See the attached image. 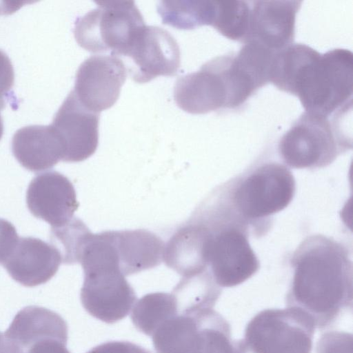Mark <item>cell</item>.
Here are the masks:
<instances>
[{
  "mask_svg": "<svg viewBox=\"0 0 353 353\" xmlns=\"http://www.w3.org/2000/svg\"><path fill=\"white\" fill-rule=\"evenodd\" d=\"M286 306L309 314L316 327L332 325L352 307V261L346 246L330 237L307 236L294 251Z\"/></svg>",
  "mask_w": 353,
  "mask_h": 353,
  "instance_id": "1",
  "label": "cell"
},
{
  "mask_svg": "<svg viewBox=\"0 0 353 353\" xmlns=\"http://www.w3.org/2000/svg\"><path fill=\"white\" fill-rule=\"evenodd\" d=\"M352 73L350 50H316L298 70L289 93L298 97L305 112L328 117L352 101Z\"/></svg>",
  "mask_w": 353,
  "mask_h": 353,
  "instance_id": "2",
  "label": "cell"
},
{
  "mask_svg": "<svg viewBox=\"0 0 353 353\" xmlns=\"http://www.w3.org/2000/svg\"><path fill=\"white\" fill-rule=\"evenodd\" d=\"M157 353H246L243 340L234 339L228 322L212 308L180 313L152 336Z\"/></svg>",
  "mask_w": 353,
  "mask_h": 353,
  "instance_id": "3",
  "label": "cell"
},
{
  "mask_svg": "<svg viewBox=\"0 0 353 353\" xmlns=\"http://www.w3.org/2000/svg\"><path fill=\"white\" fill-rule=\"evenodd\" d=\"M291 171L278 163H266L254 168L233 185L226 212L248 226L285 209L295 193Z\"/></svg>",
  "mask_w": 353,
  "mask_h": 353,
  "instance_id": "4",
  "label": "cell"
},
{
  "mask_svg": "<svg viewBox=\"0 0 353 353\" xmlns=\"http://www.w3.org/2000/svg\"><path fill=\"white\" fill-rule=\"evenodd\" d=\"M95 3L96 8L76 20V41L90 52H109L121 59L145 26L143 16L133 1Z\"/></svg>",
  "mask_w": 353,
  "mask_h": 353,
  "instance_id": "5",
  "label": "cell"
},
{
  "mask_svg": "<svg viewBox=\"0 0 353 353\" xmlns=\"http://www.w3.org/2000/svg\"><path fill=\"white\" fill-rule=\"evenodd\" d=\"M352 141L328 117L304 112L280 139L279 156L292 168H321L352 149Z\"/></svg>",
  "mask_w": 353,
  "mask_h": 353,
  "instance_id": "6",
  "label": "cell"
},
{
  "mask_svg": "<svg viewBox=\"0 0 353 353\" xmlns=\"http://www.w3.org/2000/svg\"><path fill=\"white\" fill-rule=\"evenodd\" d=\"M315 328L299 308L268 309L250 320L243 342L252 353H311Z\"/></svg>",
  "mask_w": 353,
  "mask_h": 353,
  "instance_id": "7",
  "label": "cell"
},
{
  "mask_svg": "<svg viewBox=\"0 0 353 353\" xmlns=\"http://www.w3.org/2000/svg\"><path fill=\"white\" fill-rule=\"evenodd\" d=\"M204 225L211 232L208 263L219 286L239 285L258 271L259 261L249 243L247 226L226 221Z\"/></svg>",
  "mask_w": 353,
  "mask_h": 353,
  "instance_id": "8",
  "label": "cell"
},
{
  "mask_svg": "<svg viewBox=\"0 0 353 353\" xmlns=\"http://www.w3.org/2000/svg\"><path fill=\"white\" fill-rule=\"evenodd\" d=\"M127 72L137 83L159 76H174L181 65L178 43L166 30L144 26L123 57Z\"/></svg>",
  "mask_w": 353,
  "mask_h": 353,
  "instance_id": "9",
  "label": "cell"
},
{
  "mask_svg": "<svg viewBox=\"0 0 353 353\" xmlns=\"http://www.w3.org/2000/svg\"><path fill=\"white\" fill-rule=\"evenodd\" d=\"M227 61L228 55L216 57L198 71L179 77L174 87L177 106L193 114L230 108Z\"/></svg>",
  "mask_w": 353,
  "mask_h": 353,
  "instance_id": "10",
  "label": "cell"
},
{
  "mask_svg": "<svg viewBox=\"0 0 353 353\" xmlns=\"http://www.w3.org/2000/svg\"><path fill=\"white\" fill-rule=\"evenodd\" d=\"M123 61L112 55H93L79 67L72 90L89 110L100 113L117 101L126 77Z\"/></svg>",
  "mask_w": 353,
  "mask_h": 353,
  "instance_id": "11",
  "label": "cell"
},
{
  "mask_svg": "<svg viewBox=\"0 0 353 353\" xmlns=\"http://www.w3.org/2000/svg\"><path fill=\"white\" fill-rule=\"evenodd\" d=\"M83 273L81 301L90 315L105 323H114L130 313L137 296L125 276L113 270Z\"/></svg>",
  "mask_w": 353,
  "mask_h": 353,
  "instance_id": "12",
  "label": "cell"
},
{
  "mask_svg": "<svg viewBox=\"0 0 353 353\" xmlns=\"http://www.w3.org/2000/svg\"><path fill=\"white\" fill-rule=\"evenodd\" d=\"M100 114L84 107L71 90L51 125L64 145L63 161L80 162L91 157L99 144Z\"/></svg>",
  "mask_w": 353,
  "mask_h": 353,
  "instance_id": "13",
  "label": "cell"
},
{
  "mask_svg": "<svg viewBox=\"0 0 353 353\" xmlns=\"http://www.w3.org/2000/svg\"><path fill=\"white\" fill-rule=\"evenodd\" d=\"M30 212L52 228L69 222L79 207L71 181L56 171L41 173L30 183L26 192Z\"/></svg>",
  "mask_w": 353,
  "mask_h": 353,
  "instance_id": "14",
  "label": "cell"
},
{
  "mask_svg": "<svg viewBox=\"0 0 353 353\" xmlns=\"http://www.w3.org/2000/svg\"><path fill=\"white\" fill-rule=\"evenodd\" d=\"M250 2L249 32L244 42L255 41L274 52L292 44L295 35L296 15L302 1Z\"/></svg>",
  "mask_w": 353,
  "mask_h": 353,
  "instance_id": "15",
  "label": "cell"
},
{
  "mask_svg": "<svg viewBox=\"0 0 353 353\" xmlns=\"http://www.w3.org/2000/svg\"><path fill=\"white\" fill-rule=\"evenodd\" d=\"M62 261L59 250L34 237H19L10 256L2 264L10 276L26 287L48 281Z\"/></svg>",
  "mask_w": 353,
  "mask_h": 353,
  "instance_id": "16",
  "label": "cell"
},
{
  "mask_svg": "<svg viewBox=\"0 0 353 353\" xmlns=\"http://www.w3.org/2000/svg\"><path fill=\"white\" fill-rule=\"evenodd\" d=\"M210 229L201 222L190 219L180 228L164 245L163 260L165 265L183 276L208 269Z\"/></svg>",
  "mask_w": 353,
  "mask_h": 353,
  "instance_id": "17",
  "label": "cell"
},
{
  "mask_svg": "<svg viewBox=\"0 0 353 353\" xmlns=\"http://www.w3.org/2000/svg\"><path fill=\"white\" fill-rule=\"evenodd\" d=\"M12 152L23 168L37 172L50 169L63 161L65 149L51 124L32 125L21 128L14 134Z\"/></svg>",
  "mask_w": 353,
  "mask_h": 353,
  "instance_id": "18",
  "label": "cell"
},
{
  "mask_svg": "<svg viewBox=\"0 0 353 353\" xmlns=\"http://www.w3.org/2000/svg\"><path fill=\"white\" fill-rule=\"evenodd\" d=\"M114 252L126 276L153 268L163 261L164 243L146 230L110 231Z\"/></svg>",
  "mask_w": 353,
  "mask_h": 353,
  "instance_id": "19",
  "label": "cell"
},
{
  "mask_svg": "<svg viewBox=\"0 0 353 353\" xmlns=\"http://www.w3.org/2000/svg\"><path fill=\"white\" fill-rule=\"evenodd\" d=\"M221 293L208 269L197 274L183 276L171 293L178 314L213 308Z\"/></svg>",
  "mask_w": 353,
  "mask_h": 353,
  "instance_id": "20",
  "label": "cell"
},
{
  "mask_svg": "<svg viewBox=\"0 0 353 353\" xmlns=\"http://www.w3.org/2000/svg\"><path fill=\"white\" fill-rule=\"evenodd\" d=\"M215 10L216 1H161L157 6L163 23L180 30L212 26Z\"/></svg>",
  "mask_w": 353,
  "mask_h": 353,
  "instance_id": "21",
  "label": "cell"
},
{
  "mask_svg": "<svg viewBox=\"0 0 353 353\" xmlns=\"http://www.w3.org/2000/svg\"><path fill=\"white\" fill-rule=\"evenodd\" d=\"M177 314L176 303L172 294L155 292L135 302L131 319L139 332L152 336L163 323Z\"/></svg>",
  "mask_w": 353,
  "mask_h": 353,
  "instance_id": "22",
  "label": "cell"
},
{
  "mask_svg": "<svg viewBox=\"0 0 353 353\" xmlns=\"http://www.w3.org/2000/svg\"><path fill=\"white\" fill-rule=\"evenodd\" d=\"M251 5L246 1H216L212 26L225 37L243 42L247 38Z\"/></svg>",
  "mask_w": 353,
  "mask_h": 353,
  "instance_id": "23",
  "label": "cell"
},
{
  "mask_svg": "<svg viewBox=\"0 0 353 353\" xmlns=\"http://www.w3.org/2000/svg\"><path fill=\"white\" fill-rule=\"evenodd\" d=\"M90 233L85 224L74 216L65 225L51 228V241L59 246L58 250L64 264L79 262L81 250Z\"/></svg>",
  "mask_w": 353,
  "mask_h": 353,
  "instance_id": "24",
  "label": "cell"
},
{
  "mask_svg": "<svg viewBox=\"0 0 353 353\" xmlns=\"http://www.w3.org/2000/svg\"><path fill=\"white\" fill-rule=\"evenodd\" d=\"M352 335L341 332L325 334L318 341L316 353H352Z\"/></svg>",
  "mask_w": 353,
  "mask_h": 353,
  "instance_id": "25",
  "label": "cell"
},
{
  "mask_svg": "<svg viewBox=\"0 0 353 353\" xmlns=\"http://www.w3.org/2000/svg\"><path fill=\"white\" fill-rule=\"evenodd\" d=\"M14 82L13 65L8 55L0 50V110L6 105V99Z\"/></svg>",
  "mask_w": 353,
  "mask_h": 353,
  "instance_id": "26",
  "label": "cell"
},
{
  "mask_svg": "<svg viewBox=\"0 0 353 353\" xmlns=\"http://www.w3.org/2000/svg\"><path fill=\"white\" fill-rule=\"evenodd\" d=\"M86 353H152L140 345L128 341H110L100 344Z\"/></svg>",
  "mask_w": 353,
  "mask_h": 353,
  "instance_id": "27",
  "label": "cell"
},
{
  "mask_svg": "<svg viewBox=\"0 0 353 353\" xmlns=\"http://www.w3.org/2000/svg\"><path fill=\"white\" fill-rule=\"evenodd\" d=\"M3 120L0 114V140L3 136Z\"/></svg>",
  "mask_w": 353,
  "mask_h": 353,
  "instance_id": "28",
  "label": "cell"
}]
</instances>
